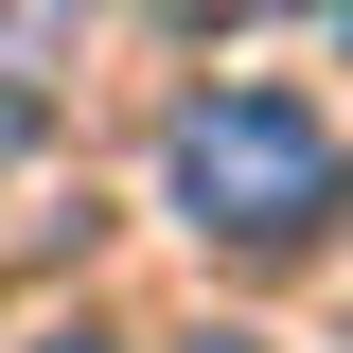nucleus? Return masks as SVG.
<instances>
[{
	"mask_svg": "<svg viewBox=\"0 0 353 353\" xmlns=\"http://www.w3.org/2000/svg\"><path fill=\"white\" fill-rule=\"evenodd\" d=\"M159 194L212 230V248L283 265V248H318V212H336V124H318L301 88H194L159 124Z\"/></svg>",
	"mask_w": 353,
	"mask_h": 353,
	"instance_id": "obj_1",
	"label": "nucleus"
},
{
	"mask_svg": "<svg viewBox=\"0 0 353 353\" xmlns=\"http://www.w3.org/2000/svg\"><path fill=\"white\" fill-rule=\"evenodd\" d=\"M53 36H71V0H0V71H36Z\"/></svg>",
	"mask_w": 353,
	"mask_h": 353,
	"instance_id": "obj_2",
	"label": "nucleus"
},
{
	"mask_svg": "<svg viewBox=\"0 0 353 353\" xmlns=\"http://www.w3.org/2000/svg\"><path fill=\"white\" fill-rule=\"evenodd\" d=\"M194 353H265V336H194Z\"/></svg>",
	"mask_w": 353,
	"mask_h": 353,
	"instance_id": "obj_3",
	"label": "nucleus"
},
{
	"mask_svg": "<svg viewBox=\"0 0 353 353\" xmlns=\"http://www.w3.org/2000/svg\"><path fill=\"white\" fill-rule=\"evenodd\" d=\"M36 353H106V336H36Z\"/></svg>",
	"mask_w": 353,
	"mask_h": 353,
	"instance_id": "obj_4",
	"label": "nucleus"
},
{
	"mask_svg": "<svg viewBox=\"0 0 353 353\" xmlns=\"http://www.w3.org/2000/svg\"><path fill=\"white\" fill-rule=\"evenodd\" d=\"M0 141H18V124H0Z\"/></svg>",
	"mask_w": 353,
	"mask_h": 353,
	"instance_id": "obj_5",
	"label": "nucleus"
}]
</instances>
